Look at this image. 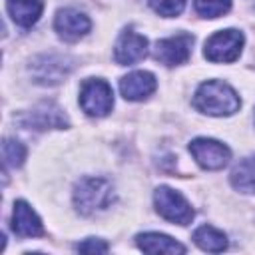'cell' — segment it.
<instances>
[{
  "mask_svg": "<svg viewBox=\"0 0 255 255\" xmlns=\"http://www.w3.org/2000/svg\"><path fill=\"white\" fill-rule=\"evenodd\" d=\"M193 104L199 112L207 116H231L239 110V96L237 92L219 80H207L203 82L193 98Z\"/></svg>",
  "mask_w": 255,
  "mask_h": 255,
  "instance_id": "1",
  "label": "cell"
},
{
  "mask_svg": "<svg viewBox=\"0 0 255 255\" xmlns=\"http://www.w3.org/2000/svg\"><path fill=\"white\" fill-rule=\"evenodd\" d=\"M114 201V187L104 177H82L74 189V203L82 215L104 211Z\"/></svg>",
  "mask_w": 255,
  "mask_h": 255,
  "instance_id": "2",
  "label": "cell"
},
{
  "mask_svg": "<svg viewBox=\"0 0 255 255\" xmlns=\"http://www.w3.org/2000/svg\"><path fill=\"white\" fill-rule=\"evenodd\" d=\"M243 48V34L239 30H221L215 32L205 42V58L213 64H229L235 62Z\"/></svg>",
  "mask_w": 255,
  "mask_h": 255,
  "instance_id": "3",
  "label": "cell"
},
{
  "mask_svg": "<svg viewBox=\"0 0 255 255\" xmlns=\"http://www.w3.org/2000/svg\"><path fill=\"white\" fill-rule=\"evenodd\" d=\"M153 201L157 213L171 223L187 225L193 219V209L187 203V199L171 187H157L153 193Z\"/></svg>",
  "mask_w": 255,
  "mask_h": 255,
  "instance_id": "4",
  "label": "cell"
},
{
  "mask_svg": "<svg viewBox=\"0 0 255 255\" xmlns=\"http://www.w3.org/2000/svg\"><path fill=\"white\" fill-rule=\"evenodd\" d=\"M80 106L88 116L102 118L112 112L114 106V92L108 82L104 80H86L80 90Z\"/></svg>",
  "mask_w": 255,
  "mask_h": 255,
  "instance_id": "5",
  "label": "cell"
},
{
  "mask_svg": "<svg viewBox=\"0 0 255 255\" xmlns=\"http://www.w3.org/2000/svg\"><path fill=\"white\" fill-rule=\"evenodd\" d=\"M189 151L203 169H221L227 165L231 151L225 143L209 137H197L189 143Z\"/></svg>",
  "mask_w": 255,
  "mask_h": 255,
  "instance_id": "6",
  "label": "cell"
},
{
  "mask_svg": "<svg viewBox=\"0 0 255 255\" xmlns=\"http://www.w3.org/2000/svg\"><path fill=\"white\" fill-rule=\"evenodd\" d=\"M193 38L189 34H175L169 38H163L155 44V60H159L165 66H177L187 62L191 54Z\"/></svg>",
  "mask_w": 255,
  "mask_h": 255,
  "instance_id": "7",
  "label": "cell"
},
{
  "mask_svg": "<svg viewBox=\"0 0 255 255\" xmlns=\"http://www.w3.org/2000/svg\"><path fill=\"white\" fill-rule=\"evenodd\" d=\"M147 56V40L145 36L128 30L122 32V36L116 42V50H114V58L120 66H131L139 60H143Z\"/></svg>",
  "mask_w": 255,
  "mask_h": 255,
  "instance_id": "8",
  "label": "cell"
},
{
  "mask_svg": "<svg viewBox=\"0 0 255 255\" xmlns=\"http://www.w3.org/2000/svg\"><path fill=\"white\" fill-rule=\"evenodd\" d=\"M90 18L86 14H82L80 10L76 8H64L56 14V20H54V28L56 32L68 40V42H74V40H80L82 36H86L90 32Z\"/></svg>",
  "mask_w": 255,
  "mask_h": 255,
  "instance_id": "9",
  "label": "cell"
},
{
  "mask_svg": "<svg viewBox=\"0 0 255 255\" xmlns=\"http://www.w3.org/2000/svg\"><path fill=\"white\" fill-rule=\"evenodd\" d=\"M12 229L20 237H40L44 235V225L36 211L26 203V201H16L14 203V213H12Z\"/></svg>",
  "mask_w": 255,
  "mask_h": 255,
  "instance_id": "10",
  "label": "cell"
},
{
  "mask_svg": "<svg viewBox=\"0 0 255 255\" xmlns=\"http://www.w3.org/2000/svg\"><path fill=\"white\" fill-rule=\"evenodd\" d=\"M155 86H157L155 76L149 72H131L120 80V92L129 102L147 98L155 90Z\"/></svg>",
  "mask_w": 255,
  "mask_h": 255,
  "instance_id": "11",
  "label": "cell"
},
{
  "mask_svg": "<svg viewBox=\"0 0 255 255\" xmlns=\"http://www.w3.org/2000/svg\"><path fill=\"white\" fill-rule=\"evenodd\" d=\"M42 8L44 6L40 0H6V10L10 18L22 28L34 26L42 14Z\"/></svg>",
  "mask_w": 255,
  "mask_h": 255,
  "instance_id": "12",
  "label": "cell"
},
{
  "mask_svg": "<svg viewBox=\"0 0 255 255\" xmlns=\"http://www.w3.org/2000/svg\"><path fill=\"white\" fill-rule=\"evenodd\" d=\"M137 247L145 253H185V247L161 233H141L137 235Z\"/></svg>",
  "mask_w": 255,
  "mask_h": 255,
  "instance_id": "13",
  "label": "cell"
},
{
  "mask_svg": "<svg viewBox=\"0 0 255 255\" xmlns=\"http://www.w3.org/2000/svg\"><path fill=\"white\" fill-rule=\"evenodd\" d=\"M28 124L38 129H46V128H66L68 120H66L64 112L60 108H56L54 104H42L30 114Z\"/></svg>",
  "mask_w": 255,
  "mask_h": 255,
  "instance_id": "14",
  "label": "cell"
},
{
  "mask_svg": "<svg viewBox=\"0 0 255 255\" xmlns=\"http://www.w3.org/2000/svg\"><path fill=\"white\" fill-rule=\"evenodd\" d=\"M48 62H50V66H46L44 56L36 62V66H34L36 68V72H34L36 82H40V84H58V82H62L68 74V68H70L66 64V60L56 58V56H48Z\"/></svg>",
  "mask_w": 255,
  "mask_h": 255,
  "instance_id": "15",
  "label": "cell"
},
{
  "mask_svg": "<svg viewBox=\"0 0 255 255\" xmlns=\"http://www.w3.org/2000/svg\"><path fill=\"white\" fill-rule=\"evenodd\" d=\"M193 241L203 251H211V253H219V251L227 249V237H225V233H221L219 229H215L211 225L197 227L195 233H193Z\"/></svg>",
  "mask_w": 255,
  "mask_h": 255,
  "instance_id": "16",
  "label": "cell"
},
{
  "mask_svg": "<svg viewBox=\"0 0 255 255\" xmlns=\"http://www.w3.org/2000/svg\"><path fill=\"white\" fill-rule=\"evenodd\" d=\"M231 183L243 193H255V159H243L231 171Z\"/></svg>",
  "mask_w": 255,
  "mask_h": 255,
  "instance_id": "17",
  "label": "cell"
},
{
  "mask_svg": "<svg viewBox=\"0 0 255 255\" xmlns=\"http://www.w3.org/2000/svg\"><path fill=\"white\" fill-rule=\"evenodd\" d=\"M2 157L6 167H20L26 157V147L18 139H4L2 143Z\"/></svg>",
  "mask_w": 255,
  "mask_h": 255,
  "instance_id": "18",
  "label": "cell"
},
{
  "mask_svg": "<svg viewBox=\"0 0 255 255\" xmlns=\"http://www.w3.org/2000/svg\"><path fill=\"white\" fill-rule=\"evenodd\" d=\"M195 10L203 18H219L229 12L231 0H193Z\"/></svg>",
  "mask_w": 255,
  "mask_h": 255,
  "instance_id": "19",
  "label": "cell"
},
{
  "mask_svg": "<svg viewBox=\"0 0 255 255\" xmlns=\"http://www.w3.org/2000/svg\"><path fill=\"white\" fill-rule=\"evenodd\" d=\"M149 6H151L159 16L171 18V16L181 14V10H183V6H185V0H149Z\"/></svg>",
  "mask_w": 255,
  "mask_h": 255,
  "instance_id": "20",
  "label": "cell"
},
{
  "mask_svg": "<svg viewBox=\"0 0 255 255\" xmlns=\"http://www.w3.org/2000/svg\"><path fill=\"white\" fill-rule=\"evenodd\" d=\"M78 251L84 253H106L108 251V243L102 239H86L84 243L78 245Z\"/></svg>",
  "mask_w": 255,
  "mask_h": 255,
  "instance_id": "21",
  "label": "cell"
}]
</instances>
